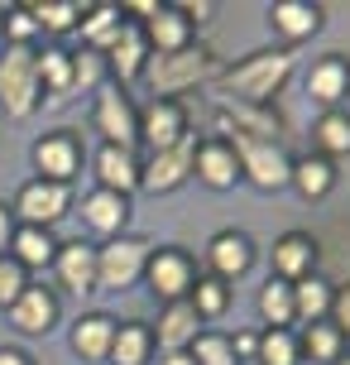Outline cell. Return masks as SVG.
<instances>
[{
    "mask_svg": "<svg viewBox=\"0 0 350 365\" xmlns=\"http://www.w3.org/2000/svg\"><path fill=\"white\" fill-rule=\"evenodd\" d=\"M235 149V164H240V178H250L255 187L264 192H278V187H288L293 178V159H288V149L278 145V140H230Z\"/></svg>",
    "mask_w": 350,
    "mask_h": 365,
    "instance_id": "cell-4",
    "label": "cell"
},
{
    "mask_svg": "<svg viewBox=\"0 0 350 365\" xmlns=\"http://www.w3.org/2000/svg\"><path fill=\"white\" fill-rule=\"evenodd\" d=\"M139 29H144V38H149V53H178V48L192 43V19H187L178 5H159Z\"/></svg>",
    "mask_w": 350,
    "mask_h": 365,
    "instance_id": "cell-19",
    "label": "cell"
},
{
    "mask_svg": "<svg viewBox=\"0 0 350 365\" xmlns=\"http://www.w3.org/2000/svg\"><path fill=\"white\" fill-rule=\"evenodd\" d=\"M332 298L336 289L327 284V279H302V284H293V322H302V327H312V322H327L332 317Z\"/></svg>",
    "mask_w": 350,
    "mask_h": 365,
    "instance_id": "cell-28",
    "label": "cell"
},
{
    "mask_svg": "<svg viewBox=\"0 0 350 365\" xmlns=\"http://www.w3.org/2000/svg\"><path fill=\"white\" fill-rule=\"evenodd\" d=\"M297 68V53L293 48H259V53H245L240 63H230V68H221V77H216V87L221 96H235V101H250V106H269L278 91H283V82L293 77Z\"/></svg>",
    "mask_w": 350,
    "mask_h": 365,
    "instance_id": "cell-1",
    "label": "cell"
},
{
    "mask_svg": "<svg viewBox=\"0 0 350 365\" xmlns=\"http://www.w3.org/2000/svg\"><path fill=\"white\" fill-rule=\"evenodd\" d=\"M120 24H125L120 5H96V10H87V15H82V24H77V29H82V38L92 43L96 53H106V48H111V38L120 34Z\"/></svg>",
    "mask_w": 350,
    "mask_h": 365,
    "instance_id": "cell-31",
    "label": "cell"
},
{
    "mask_svg": "<svg viewBox=\"0 0 350 365\" xmlns=\"http://www.w3.org/2000/svg\"><path fill=\"white\" fill-rule=\"evenodd\" d=\"M255 361H259V365H297V361H302L297 331H293V327H264Z\"/></svg>",
    "mask_w": 350,
    "mask_h": 365,
    "instance_id": "cell-32",
    "label": "cell"
},
{
    "mask_svg": "<svg viewBox=\"0 0 350 365\" xmlns=\"http://www.w3.org/2000/svg\"><path fill=\"white\" fill-rule=\"evenodd\" d=\"M10 240H15V221H10V212L0 207V255L10 250Z\"/></svg>",
    "mask_w": 350,
    "mask_h": 365,
    "instance_id": "cell-45",
    "label": "cell"
},
{
    "mask_svg": "<svg viewBox=\"0 0 350 365\" xmlns=\"http://www.w3.org/2000/svg\"><path fill=\"white\" fill-rule=\"evenodd\" d=\"M29 34H38L34 19H29V10H24V5L10 10V15H5V38H10V43H29Z\"/></svg>",
    "mask_w": 350,
    "mask_h": 365,
    "instance_id": "cell-41",
    "label": "cell"
},
{
    "mask_svg": "<svg viewBox=\"0 0 350 365\" xmlns=\"http://www.w3.org/2000/svg\"><path fill=\"white\" fill-rule=\"evenodd\" d=\"M192 361H197V365H240L235 346H230L226 331H202V336L192 341Z\"/></svg>",
    "mask_w": 350,
    "mask_h": 365,
    "instance_id": "cell-38",
    "label": "cell"
},
{
    "mask_svg": "<svg viewBox=\"0 0 350 365\" xmlns=\"http://www.w3.org/2000/svg\"><path fill=\"white\" fill-rule=\"evenodd\" d=\"M178 10H183V15L192 19V24H197V19L211 15V0H178Z\"/></svg>",
    "mask_w": 350,
    "mask_h": 365,
    "instance_id": "cell-44",
    "label": "cell"
},
{
    "mask_svg": "<svg viewBox=\"0 0 350 365\" xmlns=\"http://www.w3.org/2000/svg\"><path fill=\"white\" fill-rule=\"evenodd\" d=\"M312 135H317V145H322V154L336 164L341 154H350V110H322Z\"/></svg>",
    "mask_w": 350,
    "mask_h": 365,
    "instance_id": "cell-33",
    "label": "cell"
},
{
    "mask_svg": "<svg viewBox=\"0 0 350 365\" xmlns=\"http://www.w3.org/2000/svg\"><path fill=\"white\" fill-rule=\"evenodd\" d=\"M221 77V58L211 43H187L178 53H149L144 82L154 91V101H183V91L206 87Z\"/></svg>",
    "mask_w": 350,
    "mask_h": 365,
    "instance_id": "cell-2",
    "label": "cell"
},
{
    "mask_svg": "<svg viewBox=\"0 0 350 365\" xmlns=\"http://www.w3.org/2000/svg\"><path fill=\"white\" fill-rule=\"evenodd\" d=\"M38 87L53 91V96H68V91H73V53L43 48V53H38Z\"/></svg>",
    "mask_w": 350,
    "mask_h": 365,
    "instance_id": "cell-36",
    "label": "cell"
},
{
    "mask_svg": "<svg viewBox=\"0 0 350 365\" xmlns=\"http://www.w3.org/2000/svg\"><path fill=\"white\" fill-rule=\"evenodd\" d=\"M341 336H350V284L346 289H336V298H332V317H327Z\"/></svg>",
    "mask_w": 350,
    "mask_h": 365,
    "instance_id": "cell-42",
    "label": "cell"
},
{
    "mask_svg": "<svg viewBox=\"0 0 350 365\" xmlns=\"http://www.w3.org/2000/svg\"><path fill=\"white\" fill-rule=\"evenodd\" d=\"M29 289V274H24V264H15L10 255H0V308L10 312L19 303V293Z\"/></svg>",
    "mask_w": 350,
    "mask_h": 365,
    "instance_id": "cell-40",
    "label": "cell"
},
{
    "mask_svg": "<svg viewBox=\"0 0 350 365\" xmlns=\"http://www.w3.org/2000/svg\"><path fill=\"white\" fill-rule=\"evenodd\" d=\"M269 24H274V34H283V48H293L302 38H312L327 24V15L312 0H274L269 5Z\"/></svg>",
    "mask_w": 350,
    "mask_h": 365,
    "instance_id": "cell-16",
    "label": "cell"
},
{
    "mask_svg": "<svg viewBox=\"0 0 350 365\" xmlns=\"http://www.w3.org/2000/svg\"><path fill=\"white\" fill-rule=\"evenodd\" d=\"M288 187H297V197H307V202H322L336 187V164L327 159V154L293 159V178H288Z\"/></svg>",
    "mask_w": 350,
    "mask_h": 365,
    "instance_id": "cell-26",
    "label": "cell"
},
{
    "mask_svg": "<svg viewBox=\"0 0 350 365\" xmlns=\"http://www.w3.org/2000/svg\"><path fill=\"white\" fill-rule=\"evenodd\" d=\"M317 259H322V250H317V236H307V231H283V236L274 240V250H269L274 279H283V284H302V279H312Z\"/></svg>",
    "mask_w": 350,
    "mask_h": 365,
    "instance_id": "cell-12",
    "label": "cell"
},
{
    "mask_svg": "<svg viewBox=\"0 0 350 365\" xmlns=\"http://www.w3.org/2000/svg\"><path fill=\"white\" fill-rule=\"evenodd\" d=\"M53 264H58V279H63L73 293H92L96 289V250H92V245L68 240V245H58Z\"/></svg>",
    "mask_w": 350,
    "mask_h": 365,
    "instance_id": "cell-24",
    "label": "cell"
},
{
    "mask_svg": "<svg viewBox=\"0 0 350 365\" xmlns=\"http://www.w3.org/2000/svg\"><path fill=\"white\" fill-rule=\"evenodd\" d=\"M149 264V240L144 236H115L111 245L96 250V289H129Z\"/></svg>",
    "mask_w": 350,
    "mask_h": 365,
    "instance_id": "cell-5",
    "label": "cell"
},
{
    "mask_svg": "<svg viewBox=\"0 0 350 365\" xmlns=\"http://www.w3.org/2000/svg\"><path fill=\"white\" fill-rule=\"evenodd\" d=\"M192 159H197V140H192V135L178 140L173 149L149 154V164H139V187H144V192H173L178 182H187Z\"/></svg>",
    "mask_w": 350,
    "mask_h": 365,
    "instance_id": "cell-10",
    "label": "cell"
},
{
    "mask_svg": "<svg viewBox=\"0 0 350 365\" xmlns=\"http://www.w3.org/2000/svg\"><path fill=\"white\" fill-rule=\"evenodd\" d=\"M68 207H73V192H68L63 182H43V178H29L15 197L19 221H24V226H43V231H48L58 217H68Z\"/></svg>",
    "mask_w": 350,
    "mask_h": 365,
    "instance_id": "cell-11",
    "label": "cell"
},
{
    "mask_svg": "<svg viewBox=\"0 0 350 365\" xmlns=\"http://www.w3.org/2000/svg\"><path fill=\"white\" fill-rule=\"evenodd\" d=\"M10 259L24 264V269H48L58 259V240L43 231V226H15V240H10Z\"/></svg>",
    "mask_w": 350,
    "mask_h": 365,
    "instance_id": "cell-27",
    "label": "cell"
},
{
    "mask_svg": "<svg viewBox=\"0 0 350 365\" xmlns=\"http://www.w3.org/2000/svg\"><path fill=\"white\" fill-rule=\"evenodd\" d=\"M336 365H350V356H341V361H336Z\"/></svg>",
    "mask_w": 350,
    "mask_h": 365,
    "instance_id": "cell-49",
    "label": "cell"
},
{
    "mask_svg": "<svg viewBox=\"0 0 350 365\" xmlns=\"http://www.w3.org/2000/svg\"><path fill=\"white\" fill-rule=\"evenodd\" d=\"M10 322L19 331H29V336H43V331H53L58 322V298L43 284H29V289L19 293V303L10 308Z\"/></svg>",
    "mask_w": 350,
    "mask_h": 365,
    "instance_id": "cell-21",
    "label": "cell"
},
{
    "mask_svg": "<svg viewBox=\"0 0 350 365\" xmlns=\"http://www.w3.org/2000/svg\"><path fill=\"white\" fill-rule=\"evenodd\" d=\"M297 346L307 351L312 361H332V365H336V361H341V346H346V336H341L332 322H312V327L297 336Z\"/></svg>",
    "mask_w": 350,
    "mask_h": 365,
    "instance_id": "cell-37",
    "label": "cell"
},
{
    "mask_svg": "<svg viewBox=\"0 0 350 365\" xmlns=\"http://www.w3.org/2000/svg\"><path fill=\"white\" fill-rule=\"evenodd\" d=\"M192 308H197L202 322L226 317V308H230V284L211 279V274H197V284H192Z\"/></svg>",
    "mask_w": 350,
    "mask_h": 365,
    "instance_id": "cell-35",
    "label": "cell"
},
{
    "mask_svg": "<svg viewBox=\"0 0 350 365\" xmlns=\"http://www.w3.org/2000/svg\"><path fill=\"white\" fill-rule=\"evenodd\" d=\"M154 351V331L144 322H115V341H111V365H144Z\"/></svg>",
    "mask_w": 350,
    "mask_h": 365,
    "instance_id": "cell-29",
    "label": "cell"
},
{
    "mask_svg": "<svg viewBox=\"0 0 350 365\" xmlns=\"http://www.w3.org/2000/svg\"><path fill=\"white\" fill-rule=\"evenodd\" d=\"M82 221L92 226L96 236H120V231H125V221H129V197L96 187V192L82 197Z\"/></svg>",
    "mask_w": 350,
    "mask_h": 365,
    "instance_id": "cell-23",
    "label": "cell"
},
{
    "mask_svg": "<svg viewBox=\"0 0 350 365\" xmlns=\"http://www.w3.org/2000/svg\"><path fill=\"white\" fill-rule=\"evenodd\" d=\"M144 279H149V289H154V298L178 303V298H192L197 264H192V255H187V250H178V245H164V250H149Z\"/></svg>",
    "mask_w": 350,
    "mask_h": 365,
    "instance_id": "cell-8",
    "label": "cell"
},
{
    "mask_svg": "<svg viewBox=\"0 0 350 365\" xmlns=\"http://www.w3.org/2000/svg\"><path fill=\"white\" fill-rule=\"evenodd\" d=\"M34 168L43 182H68L77 178V168H82V140H77L73 130H48L43 140H34Z\"/></svg>",
    "mask_w": 350,
    "mask_h": 365,
    "instance_id": "cell-9",
    "label": "cell"
},
{
    "mask_svg": "<svg viewBox=\"0 0 350 365\" xmlns=\"http://www.w3.org/2000/svg\"><path fill=\"white\" fill-rule=\"evenodd\" d=\"M307 96H312L317 106L327 110H341V101L350 96V63L341 53H327L312 63V73H307Z\"/></svg>",
    "mask_w": 350,
    "mask_h": 365,
    "instance_id": "cell-17",
    "label": "cell"
},
{
    "mask_svg": "<svg viewBox=\"0 0 350 365\" xmlns=\"http://www.w3.org/2000/svg\"><path fill=\"white\" fill-rule=\"evenodd\" d=\"M96 178H101V187H106V192L129 197V192L139 187V159H134V149L101 145V149H96Z\"/></svg>",
    "mask_w": 350,
    "mask_h": 365,
    "instance_id": "cell-22",
    "label": "cell"
},
{
    "mask_svg": "<svg viewBox=\"0 0 350 365\" xmlns=\"http://www.w3.org/2000/svg\"><path fill=\"white\" fill-rule=\"evenodd\" d=\"M206 264H211V279L235 284L255 264V240L245 236V231H216V236L206 240Z\"/></svg>",
    "mask_w": 350,
    "mask_h": 365,
    "instance_id": "cell-15",
    "label": "cell"
},
{
    "mask_svg": "<svg viewBox=\"0 0 350 365\" xmlns=\"http://www.w3.org/2000/svg\"><path fill=\"white\" fill-rule=\"evenodd\" d=\"M211 110H216V130L221 140H278V115L269 106H250V101H235V96H221L211 91Z\"/></svg>",
    "mask_w": 350,
    "mask_h": 365,
    "instance_id": "cell-6",
    "label": "cell"
},
{
    "mask_svg": "<svg viewBox=\"0 0 350 365\" xmlns=\"http://www.w3.org/2000/svg\"><path fill=\"white\" fill-rule=\"evenodd\" d=\"M0 365H34L24 351H15V346H0Z\"/></svg>",
    "mask_w": 350,
    "mask_h": 365,
    "instance_id": "cell-46",
    "label": "cell"
},
{
    "mask_svg": "<svg viewBox=\"0 0 350 365\" xmlns=\"http://www.w3.org/2000/svg\"><path fill=\"white\" fill-rule=\"evenodd\" d=\"M259 317L269 327H293V284L269 274V284L259 289Z\"/></svg>",
    "mask_w": 350,
    "mask_h": 365,
    "instance_id": "cell-34",
    "label": "cell"
},
{
    "mask_svg": "<svg viewBox=\"0 0 350 365\" xmlns=\"http://www.w3.org/2000/svg\"><path fill=\"white\" fill-rule=\"evenodd\" d=\"M230 346H235V361H255V351H259V336H255V331H240V336L230 341Z\"/></svg>",
    "mask_w": 350,
    "mask_h": 365,
    "instance_id": "cell-43",
    "label": "cell"
},
{
    "mask_svg": "<svg viewBox=\"0 0 350 365\" xmlns=\"http://www.w3.org/2000/svg\"><path fill=\"white\" fill-rule=\"evenodd\" d=\"M0 43H5V15H0Z\"/></svg>",
    "mask_w": 350,
    "mask_h": 365,
    "instance_id": "cell-48",
    "label": "cell"
},
{
    "mask_svg": "<svg viewBox=\"0 0 350 365\" xmlns=\"http://www.w3.org/2000/svg\"><path fill=\"white\" fill-rule=\"evenodd\" d=\"M159 346L173 356V351H192V341L202 336V317L192 308V298H178V303H168L164 317H159Z\"/></svg>",
    "mask_w": 350,
    "mask_h": 365,
    "instance_id": "cell-20",
    "label": "cell"
},
{
    "mask_svg": "<svg viewBox=\"0 0 350 365\" xmlns=\"http://www.w3.org/2000/svg\"><path fill=\"white\" fill-rule=\"evenodd\" d=\"M111 341H115V317H106V312H87V317H77L73 351L82 356V361H106V356H111Z\"/></svg>",
    "mask_w": 350,
    "mask_h": 365,
    "instance_id": "cell-25",
    "label": "cell"
},
{
    "mask_svg": "<svg viewBox=\"0 0 350 365\" xmlns=\"http://www.w3.org/2000/svg\"><path fill=\"white\" fill-rule=\"evenodd\" d=\"M96 130H101V140L115 149H134L139 145V110L129 101L125 87H96Z\"/></svg>",
    "mask_w": 350,
    "mask_h": 365,
    "instance_id": "cell-7",
    "label": "cell"
},
{
    "mask_svg": "<svg viewBox=\"0 0 350 365\" xmlns=\"http://www.w3.org/2000/svg\"><path fill=\"white\" fill-rule=\"evenodd\" d=\"M101 58H106V68L115 73V87L139 82L144 68H149V38H144V29H139L134 19H125V24H120V34L111 38V48H106Z\"/></svg>",
    "mask_w": 350,
    "mask_h": 365,
    "instance_id": "cell-14",
    "label": "cell"
},
{
    "mask_svg": "<svg viewBox=\"0 0 350 365\" xmlns=\"http://www.w3.org/2000/svg\"><path fill=\"white\" fill-rule=\"evenodd\" d=\"M192 173L206 182V187H216V192H226V187H235L240 182V164H235V149H230V140H202L197 145V159H192Z\"/></svg>",
    "mask_w": 350,
    "mask_h": 365,
    "instance_id": "cell-18",
    "label": "cell"
},
{
    "mask_svg": "<svg viewBox=\"0 0 350 365\" xmlns=\"http://www.w3.org/2000/svg\"><path fill=\"white\" fill-rule=\"evenodd\" d=\"M24 10L34 19V29H48V34H68V29H77L82 15H87L77 0H43V5H24Z\"/></svg>",
    "mask_w": 350,
    "mask_h": 365,
    "instance_id": "cell-30",
    "label": "cell"
},
{
    "mask_svg": "<svg viewBox=\"0 0 350 365\" xmlns=\"http://www.w3.org/2000/svg\"><path fill=\"white\" fill-rule=\"evenodd\" d=\"M101 73H106V58L87 48V53H73V91H96L101 87Z\"/></svg>",
    "mask_w": 350,
    "mask_h": 365,
    "instance_id": "cell-39",
    "label": "cell"
},
{
    "mask_svg": "<svg viewBox=\"0 0 350 365\" xmlns=\"http://www.w3.org/2000/svg\"><path fill=\"white\" fill-rule=\"evenodd\" d=\"M38 96H43V87H38V48L10 43L0 53V110L10 120H24L38 106Z\"/></svg>",
    "mask_w": 350,
    "mask_h": 365,
    "instance_id": "cell-3",
    "label": "cell"
},
{
    "mask_svg": "<svg viewBox=\"0 0 350 365\" xmlns=\"http://www.w3.org/2000/svg\"><path fill=\"white\" fill-rule=\"evenodd\" d=\"M164 365H197V361H192V351H173V356H164Z\"/></svg>",
    "mask_w": 350,
    "mask_h": 365,
    "instance_id": "cell-47",
    "label": "cell"
},
{
    "mask_svg": "<svg viewBox=\"0 0 350 365\" xmlns=\"http://www.w3.org/2000/svg\"><path fill=\"white\" fill-rule=\"evenodd\" d=\"M192 130H187V106L183 101H149L139 110V140L149 145V154H159V149H173L178 140H187Z\"/></svg>",
    "mask_w": 350,
    "mask_h": 365,
    "instance_id": "cell-13",
    "label": "cell"
}]
</instances>
